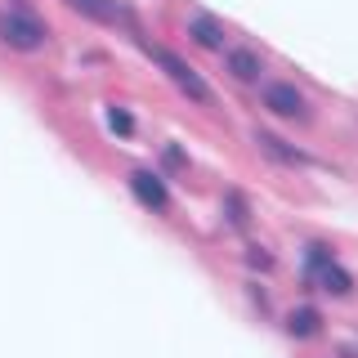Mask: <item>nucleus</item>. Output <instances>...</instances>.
<instances>
[{
	"instance_id": "f257e3e1",
	"label": "nucleus",
	"mask_w": 358,
	"mask_h": 358,
	"mask_svg": "<svg viewBox=\"0 0 358 358\" xmlns=\"http://www.w3.org/2000/svg\"><path fill=\"white\" fill-rule=\"evenodd\" d=\"M45 22L36 14H22V9H9V14H0V41L9 45V50H18V54H31V50H41L45 45Z\"/></svg>"
},
{
	"instance_id": "f03ea898",
	"label": "nucleus",
	"mask_w": 358,
	"mask_h": 358,
	"mask_svg": "<svg viewBox=\"0 0 358 358\" xmlns=\"http://www.w3.org/2000/svg\"><path fill=\"white\" fill-rule=\"evenodd\" d=\"M143 50L152 54V63L162 67V72L171 76V81H175L179 90H184L188 99H193V103H210V90H206V81H201V76H197V72H193V67H188L184 59H179V54L162 50V45H148V41H143Z\"/></svg>"
},
{
	"instance_id": "7ed1b4c3",
	"label": "nucleus",
	"mask_w": 358,
	"mask_h": 358,
	"mask_svg": "<svg viewBox=\"0 0 358 358\" xmlns=\"http://www.w3.org/2000/svg\"><path fill=\"white\" fill-rule=\"evenodd\" d=\"M264 108L273 112V117H287V121H309V103L305 94H300L291 81H273L264 90Z\"/></svg>"
},
{
	"instance_id": "20e7f679",
	"label": "nucleus",
	"mask_w": 358,
	"mask_h": 358,
	"mask_svg": "<svg viewBox=\"0 0 358 358\" xmlns=\"http://www.w3.org/2000/svg\"><path fill=\"white\" fill-rule=\"evenodd\" d=\"M130 193L143 201L148 210H171V193H166V179L157 171H130Z\"/></svg>"
},
{
	"instance_id": "39448f33",
	"label": "nucleus",
	"mask_w": 358,
	"mask_h": 358,
	"mask_svg": "<svg viewBox=\"0 0 358 358\" xmlns=\"http://www.w3.org/2000/svg\"><path fill=\"white\" fill-rule=\"evenodd\" d=\"M255 148H260L268 162H278V166H305V152L291 148L287 139H278V134H268V130H255Z\"/></svg>"
},
{
	"instance_id": "423d86ee",
	"label": "nucleus",
	"mask_w": 358,
	"mask_h": 358,
	"mask_svg": "<svg viewBox=\"0 0 358 358\" xmlns=\"http://www.w3.org/2000/svg\"><path fill=\"white\" fill-rule=\"evenodd\" d=\"M322 331V313L313 305H300L287 313V336H296V341H313V336Z\"/></svg>"
},
{
	"instance_id": "0eeeda50",
	"label": "nucleus",
	"mask_w": 358,
	"mask_h": 358,
	"mask_svg": "<svg viewBox=\"0 0 358 358\" xmlns=\"http://www.w3.org/2000/svg\"><path fill=\"white\" fill-rule=\"evenodd\" d=\"M188 36H193L201 50H220L224 45V22L210 18V14H193L188 18Z\"/></svg>"
},
{
	"instance_id": "6e6552de",
	"label": "nucleus",
	"mask_w": 358,
	"mask_h": 358,
	"mask_svg": "<svg viewBox=\"0 0 358 358\" xmlns=\"http://www.w3.org/2000/svg\"><path fill=\"white\" fill-rule=\"evenodd\" d=\"M313 273H318V282H322V291H331V296H350L354 291V278H350V268H341L336 264V255L322 268H313Z\"/></svg>"
},
{
	"instance_id": "1a4fd4ad",
	"label": "nucleus",
	"mask_w": 358,
	"mask_h": 358,
	"mask_svg": "<svg viewBox=\"0 0 358 358\" xmlns=\"http://www.w3.org/2000/svg\"><path fill=\"white\" fill-rule=\"evenodd\" d=\"M229 72L238 76V81H260L264 63H260V54H255V50H233L229 54Z\"/></svg>"
},
{
	"instance_id": "9d476101",
	"label": "nucleus",
	"mask_w": 358,
	"mask_h": 358,
	"mask_svg": "<svg viewBox=\"0 0 358 358\" xmlns=\"http://www.w3.org/2000/svg\"><path fill=\"white\" fill-rule=\"evenodd\" d=\"M72 9H81L85 18H94V22H117L121 18V5L117 0H67Z\"/></svg>"
},
{
	"instance_id": "9b49d317",
	"label": "nucleus",
	"mask_w": 358,
	"mask_h": 358,
	"mask_svg": "<svg viewBox=\"0 0 358 358\" xmlns=\"http://www.w3.org/2000/svg\"><path fill=\"white\" fill-rule=\"evenodd\" d=\"M108 126L117 130L121 139H130V134H134V117H130L126 108H108Z\"/></svg>"
},
{
	"instance_id": "f8f14e48",
	"label": "nucleus",
	"mask_w": 358,
	"mask_h": 358,
	"mask_svg": "<svg viewBox=\"0 0 358 358\" xmlns=\"http://www.w3.org/2000/svg\"><path fill=\"white\" fill-rule=\"evenodd\" d=\"M224 206H229V224H238V229H242V224H246V201H242V193H229V197H224Z\"/></svg>"
},
{
	"instance_id": "ddd939ff",
	"label": "nucleus",
	"mask_w": 358,
	"mask_h": 358,
	"mask_svg": "<svg viewBox=\"0 0 358 358\" xmlns=\"http://www.w3.org/2000/svg\"><path fill=\"white\" fill-rule=\"evenodd\" d=\"M327 260H331V246L313 242V246H309V268H322V264H327Z\"/></svg>"
},
{
	"instance_id": "4468645a",
	"label": "nucleus",
	"mask_w": 358,
	"mask_h": 358,
	"mask_svg": "<svg viewBox=\"0 0 358 358\" xmlns=\"http://www.w3.org/2000/svg\"><path fill=\"white\" fill-rule=\"evenodd\" d=\"M246 264H255V268H268L273 260H268V255L260 251V246H251V251H246Z\"/></svg>"
},
{
	"instance_id": "2eb2a0df",
	"label": "nucleus",
	"mask_w": 358,
	"mask_h": 358,
	"mask_svg": "<svg viewBox=\"0 0 358 358\" xmlns=\"http://www.w3.org/2000/svg\"><path fill=\"white\" fill-rule=\"evenodd\" d=\"M166 166H175V171H179V166H184V152H179L175 143H171V148H166Z\"/></svg>"
}]
</instances>
